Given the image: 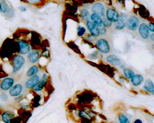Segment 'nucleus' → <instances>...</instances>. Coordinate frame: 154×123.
<instances>
[{"mask_svg": "<svg viewBox=\"0 0 154 123\" xmlns=\"http://www.w3.org/2000/svg\"><path fill=\"white\" fill-rule=\"evenodd\" d=\"M96 46L99 51L103 54H109L112 51V44L106 38H100L96 41Z\"/></svg>", "mask_w": 154, "mask_h": 123, "instance_id": "obj_1", "label": "nucleus"}, {"mask_svg": "<svg viewBox=\"0 0 154 123\" xmlns=\"http://www.w3.org/2000/svg\"><path fill=\"white\" fill-rule=\"evenodd\" d=\"M25 58L20 54H18L14 57L12 61L14 73L21 70L25 64Z\"/></svg>", "mask_w": 154, "mask_h": 123, "instance_id": "obj_2", "label": "nucleus"}, {"mask_svg": "<svg viewBox=\"0 0 154 123\" xmlns=\"http://www.w3.org/2000/svg\"><path fill=\"white\" fill-rule=\"evenodd\" d=\"M140 25V21L138 18L134 16H130L125 22V27L133 31H136Z\"/></svg>", "mask_w": 154, "mask_h": 123, "instance_id": "obj_3", "label": "nucleus"}, {"mask_svg": "<svg viewBox=\"0 0 154 123\" xmlns=\"http://www.w3.org/2000/svg\"><path fill=\"white\" fill-rule=\"evenodd\" d=\"M18 46V53L20 55H25V54H29L31 51V46L30 44L24 40H19L17 41Z\"/></svg>", "mask_w": 154, "mask_h": 123, "instance_id": "obj_4", "label": "nucleus"}, {"mask_svg": "<svg viewBox=\"0 0 154 123\" xmlns=\"http://www.w3.org/2000/svg\"><path fill=\"white\" fill-rule=\"evenodd\" d=\"M40 81V77L38 75L30 77V78L25 82V88L29 90L34 89L39 84Z\"/></svg>", "mask_w": 154, "mask_h": 123, "instance_id": "obj_5", "label": "nucleus"}, {"mask_svg": "<svg viewBox=\"0 0 154 123\" xmlns=\"http://www.w3.org/2000/svg\"><path fill=\"white\" fill-rule=\"evenodd\" d=\"M91 11L93 14H96L101 17H104L105 14V6L101 3H96L93 4L91 7Z\"/></svg>", "mask_w": 154, "mask_h": 123, "instance_id": "obj_6", "label": "nucleus"}, {"mask_svg": "<svg viewBox=\"0 0 154 123\" xmlns=\"http://www.w3.org/2000/svg\"><path fill=\"white\" fill-rule=\"evenodd\" d=\"M106 17L107 18L109 21L111 22L115 23L119 20V14L116 10H115L114 9L112 8H109L107 9L106 12Z\"/></svg>", "mask_w": 154, "mask_h": 123, "instance_id": "obj_7", "label": "nucleus"}, {"mask_svg": "<svg viewBox=\"0 0 154 123\" xmlns=\"http://www.w3.org/2000/svg\"><path fill=\"white\" fill-rule=\"evenodd\" d=\"M14 84V80L12 78H6L4 79L0 84V88L4 91L10 90Z\"/></svg>", "mask_w": 154, "mask_h": 123, "instance_id": "obj_8", "label": "nucleus"}, {"mask_svg": "<svg viewBox=\"0 0 154 123\" xmlns=\"http://www.w3.org/2000/svg\"><path fill=\"white\" fill-rule=\"evenodd\" d=\"M139 33L143 39H148L150 36V30H149V26L145 23L140 24L139 27Z\"/></svg>", "mask_w": 154, "mask_h": 123, "instance_id": "obj_9", "label": "nucleus"}, {"mask_svg": "<svg viewBox=\"0 0 154 123\" xmlns=\"http://www.w3.org/2000/svg\"><path fill=\"white\" fill-rule=\"evenodd\" d=\"M86 27L92 36H94V37H98V36L100 35V31L99 27L93 24L91 21L86 22Z\"/></svg>", "mask_w": 154, "mask_h": 123, "instance_id": "obj_10", "label": "nucleus"}, {"mask_svg": "<svg viewBox=\"0 0 154 123\" xmlns=\"http://www.w3.org/2000/svg\"><path fill=\"white\" fill-rule=\"evenodd\" d=\"M23 86L21 84H16L12 86V88L9 90V93L12 97H16L19 96L22 92Z\"/></svg>", "mask_w": 154, "mask_h": 123, "instance_id": "obj_11", "label": "nucleus"}, {"mask_svg": "<svg viewBox=\"0 0 154 123\" xmlns=\"http://www.w3.org/2000/svg\"><path fill=\"white\" fill-rule=\"evenodd\" d=\"M40 56V52L38 50H32L28 54L27 58L31 63H35L38 60Z\"/></svg>", "mask_w": 154, "mask_h": 123, "instance_id": "obj_12", "label": "nucleus"}, {"mask_svg": "<svg viewBox=\"0 0 154 123\" xmlns=\"http://www.w3.org/2000/svg\"><path fill=\"white\" fill-rule=\"evenodd\" d=\"M15 116V114L12 111H6L1 115L2 120L5 123H11L12 118Z\"/></svg>", "mask_w": 154, "mask_h": 123, "instance_id": "obj_13", "label": "nucleus"}, {"mask_svg": "<svg viewBox=\"0 0 154 123\" xmlns=\"http://www.w3.org/2000/svg\"><path fill=\"white\" fill-rule=\"evenodd\" d=\"M91 21L98 27L102 25V19L100 16L96 14H92L91 16Z\"/></svg>", "mask_w": 154, "mask_h": 123, "instance_id": "obj_14", "label": "nucleus"}, {"mask_svg": "<svg viewBox=\"0 0 154 123\" xmlns=\"http://www.w3.org/2000/svg\"><path fill=\"white\" fill-rule=\"evenodd\" d=\"M106 59H107V62L114 66H118L120 65V63H121V61L120 59L114 55H110V56H107Z\"/></svg>", "mask_w": 154, "mask_h": 123, "instance_id": "obj_15", "label": "nucleus"}, {"mask_svg": "<svg viewBox=\"0 0 154 123\" xmlns=\"http://www.w3.org/2000/svg\"><path fill=\"white\" fill-rule=\"evenodd\" d=\"M132 84L134 86H139L141 85L144 81L143 77L140 75H135L133 78L131 79Z\"/></svg>", "mask_w": 154, "mask_h": 123, "instance_id": "obj_16", "label": "nucleus"}, {"mask_svg": "<svg viewBox=\"0 0 154 123\" xmlns=\"http://www.w3.org/2000/svg\"><path fill=\"white\" fill-rule=\"evenodd\" d=\"M144 88L149 93L154 94V84L151 80H147L145 81Z\"/></svg>", "mask_w": 154, "mask_h": 123, "instance_id": "obj_17", "label": "nucleus"}, {"mask_svg": "<svg viewBox=\"0 0 154 123\" xmlns=\"http://www.w3.org/2000/svg\"><path fill=\"white\" fill-rule=\"evenodd\" d=\"M40 68L37 65H33L31 67H30L29 70L27 72V76L29 77H31L33 76L36 75V74L39 72Z\"/></svg>", "mask_w": 154, "mask_h": 123, "instance_id": "obj_18", "label": "nucleus"}, {"mask_svg": "<svg viewBox=\"0 0 154 123\" xmlns=\"http://www.w3.org/2000/svg\"><path fill=\"white\" fill-rule=\"evenodd\" d=\"M81 17L82 19L87 22H89L91 21V13L90 12V11H88L87 10H83L81 11Z\"/></svg>", "mask_w": 154, "mask_h": 123, "instance_id": "obj_19", "label": "nucleus"}, {"mask_svg": "<svg viewBox=\"0 0 154 123\" xmlns=\"http://www.w3.org/2000/svg\"><path fill=\"white\" fill-rule=\"evenodd\" d=\"M123 72H124V75L126 76V78L128 80L131 79L135 75L134 72L133 70L129 69V68H125Z\"/></svg>", "mask_w": 154, "mask_h": 123, "instance_id": "obj_20", "label": "nucleus"}, {"mask_svg": "<svg viewBox=\"0 0 154 123\" xmlns=\"http://www.w3.org/2000/svg\"><path fill=\"white\" fill-rule=\"evenodd\" d=\"M125 27V22H124L123 21L121 20H118L117 22H115V28L116 30H122Z\"/></svg>", "mask_w": 154, "mask_h": 123, "instance_id": "obj_21", "label": "nucleus"}, {"mask_svg": "<svg viewBox=\"0 0 154 123\" xmlns=\"http://www.w3.org/2000/svg\"><path fill=\"white\" fill-rule=\"evenodd\" d=\"M118 120L120 123H130L128 118L124 115H120L118 116Z\"/></svg>", "mask_w": 154, "mask_h": 123, "instance_id": "obj_22", "label": "nucleus"}, {"mask_svg": "<svg viewBox=\"0 0 154 123\" xmlns=\"http://www.w3.org/2000/svg\"><path fill=\"white\" fill-rule=\"evenodd\" d=\"M47 81H48V75L46 73H44L43 75V76L41 77V78H40V83L43 85L44 87L46 83H47Z\"/></svg>", "mask_w": 154, "mask_h": 123, "instance_id": "obj_23", "label": "nucleus"}, {"mask_svg": "<svg viewBox=\"0 0 154 123\" xmlns=\"http://www.w3.org/2000/svg\"><path fill=\"white\" fill-rule=\"evenodd\" d=\"M102 25L105 28H110L112 26V22L107 19V17H104V19H102Z\"/></svg>", "mask_w": 154, "mask_h": 123, "instance_id": "obj_24", "label": "nucleus"}, {"mask_svg": "<svg viewBox=\"0 0 154 123\" xmlns=\"http://www.w3.org/2000/svg\"><path fill=\"white\" fill-rule=\"evenodd\" d=\"M86 29L82 27H78V36H82L85 34Z\"/></svg>", "mask_w": 154, "mask_h": 123, "instance_id": "obj_25", "label": "nucleus"}, {"mask_svg": "<svg viewBox=\"0 0 154 123\" xmlns=\"http://www.w3.org/2000/svg\"><path fill=\"white\" fill-rule=\"evenodd\" d=\"M0 99H1L3 102H7L9 99L8 95L5 92H2L1 95H0Z\"/></svg>", "mask_w": 154, "mask_h": 123, "instance_id": "obj_26", "label": "nucleus"}, {"mask_svg": "<svg viewBox=\"0 0 154 123\" xmlns=\"http://www.w3.org/2000/svg\"><path fill=\"white\" fill-rule=\"evenodd\" d=\"M99 31H100V35H102V36H105L106 34L107 33V31L105 27H104V26H101L99 27Z\"/></svg>", "mask_w": 154, "mask_h": 123, "instance_id": "obj_27", "label": "nucleus"}, {"mask_svg": "<svg viewBox=\"0 0 154 123\" xmlns=\"http://www.w3.org/2000/svg\"><path fill=\"white\" fill-rule=\"evenodd\" d=\"M44 86L39 83V84L37 85L35 88H34V90L35 91V92H40V91H41L42 90H43L44 89Z\"/></svg>", "mask_w": 154, "mask_h": 123, "instance_id": "obj_28", "label": "nucleus"}, {"mask_svg": "<svg viewBox=\"0 0 154 123\" xmlns=\"http://www.w3.org/2000/svg\"><path fill=\"white\" fill-rule=\"evenodd\" d=\"M127 17H128V16L127 14H122V16H121L119 18V19L123 21L124 22H125V20L127 21Z\"/></svg>", "mask_w": 154, "mask_h": 123, "instance_id": "obj_29", "label": "nucleus"}, {"mask_svg": "<svg viewBox=\"0 0 154 123\" xmlns=\"http://www.w3.org/2000/svg\"><path fill=\"white\" fill-rule=\"evenodd\" d=\"M149 30H150L151 31L154 33V24H153V23H152V22L149 23Z\"/></svg>", "mask_w": 154, "mask_h": 123, "instance_id": "obj_30", "label": "nucleus"}, {"mask_svg": "<svg viewBox=\"0 0 154 123\" xmlns=\"http://www.w3.org/2000/svg\"><path fill=\"white\" fill-rule=\"evenodd\" d=\"M19 10L22 11V12H24V11H27V7L24 6H21V7H19Z\"/></svg>", "mask_w": 154, "mask_h": 123, "instance_id": "obj_31", "label": "nucleus"}, {"mask_svg": "<svg viewBox=\"0 0 154 123\" xmlns=\"http://www.w3.org/2000/svg\"><path fill=\"white\" fill-rule=\"evenodd\" d=\"M23 97H24V95H21L20 96H18V97H15V100H16V101H21V100L22 99Z\"/></svg>", "mask_w": 154, "mask_h": 123, "instance_id": "obj_32", "label": "nucleus"}, {"mask_svg": "<svg viewBox=\"0 0 154 123\" xmlns=\"http://www.w3.org/2000/svg\"><path fill=\"white\" fill-rule=\"evenodd\" d=\"M133 123H143L142 121L141 120H140V119H136V120H135L133 122Z\"/></svg>", "mask_w": 154, "mask_h": 123, "instance_id": "obj_33", "label": "nucleus"}, {"mask_svg": "<svg viewBox=\"0 0 154 123\" xmlns=\"http://www.w3.org/2000/svg\"><path fill=\"white\" fill-rule=\"evenodd\" d=\"M150 39H151V40L152 41H153L154 42V33H153V34H152L151 35Z\"/></svg>", "mask_w": 154, "mask_h": 123, "instance_id": "obj_34", "label": "nucleus"}, {"mask_svg": "<svg viewBox=\"0 0 154 123\" xmlns=\"http://www.w3.org/2000/svg\"><path fill=\"white\" fill-rule=\"evenodd\" d=\"M0 12H3V6L1 2H0Z\"/></svg>", "mask_w": 154, "mask_h": 123, "instance_id": "obj_35", "label": "nucleus"}, {"mask_svg": "<svg viewBox=\"0 0 154 123\" xmlns=\"http://www.w3.org/2000/svg\"><path fill=\"white\" fill-rule=\"evenodd\" d=\"M152 49L154 51V43H153V44L152 45Z\"/></svg>", "mask_w": 154, "mask_h": 123, "instance_id": "obj_36", "label": "nucleus"}, {"mask_svg": "<svg viewBox=\"0 0 154 123\" xmlns=\"http://www.w3.org/2000/svg\"><path fill=\"white\" fill-rule=\"evenodd\" d=\"M119 2H120V3H122V1H119Z\"/></svg>", "mask_w": 154, "mask_h": 123, "instance_id": "obj_37", "label": "nucleus"}, {"mask_svg": "<svg viewBox=\"0 0 154 123\" xmlns=\"http://www.w3.org/2000/svg\"><path fill=\"white\" fill-rule=\"evenodd\" d=\"M115 123H118V122H115Z\"/></svg>", "mask_w": 154, "mask_h": 123, "instance_id": "obj_38", "label": "nucleus"}]
</instances>
